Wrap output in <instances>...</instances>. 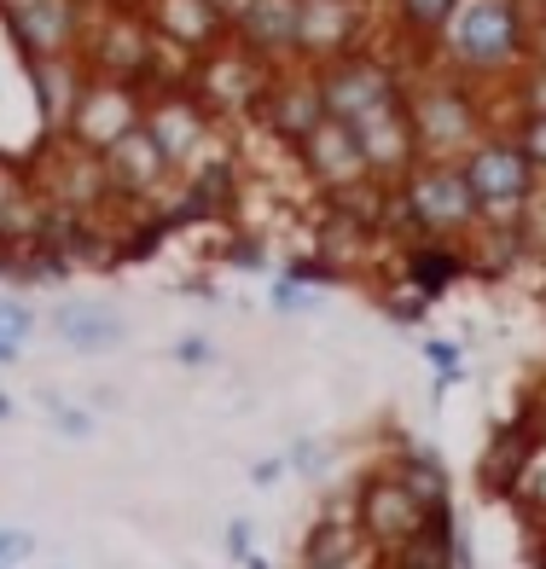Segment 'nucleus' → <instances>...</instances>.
Instances as JSON below:
<instances>
[{
	"instance_id": "nucleus-3",
	"label": "nucleus",
	"mask_w": 546,
	"mask_h": 569,
	"mask_svg": "<svg viewBox=\"0 0 546 569\" xmlns=\"http://www.w3.org/2000/svg\"><path fill=\"white\" fill-rule=\"evenodd\" d=\"M529 59V0H459L448 30L436 36V64L471 82L512 76Z\"/></svg>"
},
{
	"instance_id": "nucleus-1",
	"label": "nucleus",
	"mask_w": 546,
	"mask_h": 569,
	"mask_svg": "<svg viewBox=\"0 0 546 569\" xmlns=\"http://www.w3.org/2000/svg\"><path fill=\"white\" fill-rule=\"evenodd\" d=\"M483 203L471 192V180H465L459 163H441V158H419L396 187L384 198V239H465V232L477 227Z\"/></svg>"
},
{
	"instance_id": "nucleus-15",
	"label": "nucleus",
	"mask_w": 546,
	"mask_h": 569,
	"mask_svg": "<svg viewBox=\"0 0 546 569\" xmlns=\"http://www.w3.org/2000/svg\"><path fill=\"white\" fill-rule=\"evenodd\" d=\"M291 151H297V163H302L308 180H315L320 198L349 192V187H360V180H373V174H367V158H360L355 128H349L344 117H320Z\"/></svg>"
},
{
	"instance_id": "nucleus-30",
	"label": "nucleus",
	"mask_w": 546,
	"mask_h": 569,
	"mask_svg": "<svg viewBox=\"0 0 546 569\" xmlns=\"http://www.w3.org/2000/svg\"><path fill=\"white\" fill-rule=\"evenodd\" d=\"M506 99H512V117H546V64L524 59L506 76Z\"/></svg>"
},
{
	"instance_id": "nucleus-34",
	"label": "nucleus",
	"mask_w": 546,
	"mask_h": 569,
	"mask_svg": "<svg viewBox=\"0 0 546 569\" xmlns=\"http://www.w3.org/2000/svg\"><path fill=\"white\" fill-rule=\"evenodd\" d=\"M268 302H274V315H302V308L315 302V284H297L291 273H279L268 284Z\"/></svg>"
},
{
	"instance_id": "nucleus-2",
	"label": "nucleus",
	"mask_w": 546,
	"mask_h": 569,
	"mask_svg": "<svg viewBox=\"0 0 546 569\" xmlns=\"http://www.w3.org/2000/svg\"><path fill=\"white\" fill-rule=\"evenodd\" d=\"M407 117H413L419 158H441V163H459L465 151L494 128L483 88L471 82V76L448 70V64H430V70L407 76Z\"/></svg>"
},
{
	"instance_id": "nucleus-45",
	"label": "nucleus",
	"mask_w": 546,
	"mask_h": 569,
	"mask_svg": "<svg viewBox=\"0 0 546 569\" xmlns=\"http://www.w3.org/2000/svg\"><path fill=\"white\" fill-rule=\"evenodd\" d=\"M23 360V338H12V331H0V367H18Z\"/></svg>"
},
{
	"instance_id": "nucleus-27",
	"label": "nucleus",
	"mask_w": 546,
	"mask_h": 569,
	"mask_svg": "<svg viewBox=\"0 0 546 569\" xmlns=\"http://www.w3.org/2000/svg\"><path fill=\"white\" fill-rule=\"evenodd\" d=\"M389 471H396L430 511L454 506V477H448V465L436 459V448H413V442H407L401 453H389Z\"/></svg>"
},
{
	"instance_id": "nucleus-25",
	"label": "nucleus",
	"mask_w": 546,
	"mask_h": 569,
	"mask_svg": "<svg viewBox=\"0 0 546 569\" xmlns=\"http://www.w3.org/2000/svg\"><path fill=\"white\" fill-rule=\"evenodd\" d=\"M535 436H540V430H535L529 412H517L506 430H494V436H488V453H483V488H488V495H500V500H506V488H512V477H517V465L529 459Z\"/></svg>"
},
{
	"instance_id": "nucleus-43",
	"label": "nucleus",
	"mask_w": 546,
	"mask_h": 569,
	"mask_svg": "<svg viewBox=\"0 0 546 569\" xmlns=\"http://www.w3.org/2000/svg\"><path fill=\"white\" fill-rule=\"evenodd\" d=\"M227 558H250V523H245V517H232V523H227Z\"/></svg>"
},
{
	"instance_id": "nucleus-14",
	"label": "nucleus",
	"mask_w": 546,
	"mask_h": 569,
	"mask_svg": "<svg viewBox=\"0 0 546 569\" xmlns=\"http://www.w3.org/2000/svg\"><path fill=\"white\" fill-rule=\"evenodd\" d=\"M250 117L262 122L279 146H297L308 128L326 117V99H320V76H315V64H302V59L279 64V70L268 76V88H262V99H256V111H250Z\"/></svg>"
},
{
	"instance_id": "nucleus-12",
	"label": "nucleus",
	"mask_w": 546,
	"mask_h": 569,
	"mask_svg": "<svg viewBox=\"0 0 546 569\" xmlns=\"http://www.w3.org/2000/svg\"><path fill=\"white\" fill-rule=\"evenodd\" d=\"M99 163H106V180H111V198L117 203H135V210H158L175 187V163L163 158V146L140 128H128V134L99 151Z\"/></svg>"
},
{
	"instance_id": "nucleus-50",
	"label": "nucleus",
	"mask_w": 546,
	"mask_h": 569,
	"mask_svg": "<svg viewBox=\"0 0 546 569\" xmlns=\"http://www.w3.org/2000/svg\"><path fill=\"white\" fill-rule=\"evenodd\" d=\"M529 7H535V0H529Z\"/></svg>"
},
{
	"instance_id": "nucleus-13",
	"label": "nucleus",
	"mask_w": 546,
	"mask_h": 569,
	"mask_svg": "<svg viewBox=\"0 0 546 569\" xmlns=\"http://www.w3.org/2000/svg\"><path fill=\"white\" fill-rule=\"evenodd\" d=\"M373 41V0H302L297 12V59L331 64L344 53H360Z\"/></svg>"
},
{
	"instance_id": "nucleus-48",
	"label": "nucleus",
	"mask_w": 546,
	"mask_h": 569,
	"mask_svg": "<svg viewBox=\"0 0 546 569\" xmlns=\"http://www.w3.org/2000/svg\"><path fill=\"white\" fill-rule=\"evenodd\" d=\"M245 569H268V558H256V552H250V558H245Z\"/></svg>"
},
{
	"instance_id": "nucleus-42",
	"label": "nucleus",
	"mask_w": 546,
	"mask_h": 569,
	"mask_svg": "<svg viewBox=\"0 0 546 569\" xmlns=\"http://www.w3.org/2000/svg\"><path fill=\"white\" fill-rule=\"evenodd\" d=\"M285 471H291V459H279V453H274V459H256V465H250V482L268 488V482H279Z\"/></svg>"
},
{
	"instance_id": "nucleus-6",
	"label": "nucleus",
	"mask_w": 546,
	"mask_h": 569,
	"mask_svg": "<svg viewBox=\"0 0 546 569\" xmlns=\"http://www.w3.org/2000/svg\"><path fill=\"white\" fill-rule=\"evenodd\" d=\"M320 76V99H326V117H367L378 106H389V99L407 93V70L396 59H384L378 47H360V53H344L331 64H315Z\"/></svg>"
},
{
	"instance_id": "nucleus-41",
	"label": "nucleus",
	"mask_w": 546,
	"mask_h": 569,
	"mask_svg": "<svg viewBox=\"0 0 546 569\" xmlns=\"http://www.w3.org/2000/svg\"><path fill=\"white\" fill-rule=\"evenodd\" d=\"M23 187H30V180H23V169H18L12 158H0V210H7V203H12Z\"/></svg>"
},
{
	"instance_id": "nucleus-46",
	"label": "nucleus",
	"mask_w": 546,
	"mask_h": 569,
	"mask_svg": "<svg viewBox=\"0 0 546 569\" xmlns=\"http://www.w3.org/2000/svg\"><path fill=\"white\" fill-rule=\"evenodd\" d=\"M245 7H250V0H216V12L227 18V30H232V23H239V18H245Z\"/></svg>"
},
{
	"instance_id": "nucleus-44",
	"label": "nucleus",
	"mask_w": 546,
	"mask_h": 569,
	"mask_svg": "<svg viewBox=\"0 0 546 569\" xmlns=\"http://www.w3.org/2000/svg\"><path fill=\"white\" fill-rule=\"evenodd\" d=\"M320 465H326V453H320L315 442H297V448H291V471H302V477H315Z\"/></svg>"
},
{
	"instance_id": "nucleus-16",
	"label": "nucleus",
	"mask_w": 546,
	"mask_h": 569,
	"mask_svg": "<svg viewBox=\"0 0 546 569\" xmlns=\"http://www.w3.org/2000/svg\"><path fill=\"white\" fill-rule=\"evenodd\" d=\"M88 12H93L88 0H23L0 18H7L23 59H47V53H82Z\"/></svg>"
},
{
	"instance_id": "nucleus-10",
	"label": "nucleus",
	"mask_w": 546,
	"mask_h": 569,
	"mask_svg": "<svg viewBox=\"0 0 546 569\" xmlns=\"http://www.w3.org/2000/svg\"><path fill=\"white\" fill-rule=\"evenodd\" d=\"M430 517L436 511L413 495V488L389 471V465H378V471L355 488V523H360V535H367L378 552H396L401 540H413V535L430 523Z\"/></svg>"
},
{
	"instance_id": "nucleus-20",
	"label": "nucleus",
	"mask_w": 546,
	"mask_h": 569,
	"mask_svg": "<svg viewBox=\"0 0 546 569\" xmlns=\"http://www.w3.org/2000/svg\"><path fill=\"white\" fill-rule=\"evenodd\" d=\"M297 12H302V0H250L245 18L232 23V41L250 47L268 64H291L297 59Z\"/></svg>"
},
{
	"instance_id": "nucleus-49",
	"label": "nucleus",
	"mask_w": 546,
	"mask_h": 569,
	"mask_svg": "<svg viewBox=\"0 0 546 569\" xmlns=\"http://www.w3.org/2000/svg\"><path fill=\"white\" fill-rule=\"evenodd\" d=\"M535 569H546V535H540V552H535Z\"/></svg>"
},
{
	"instance_id": "nucleus-28",
	"label": "nucleus",
	"mask_w": 546,
	"mask_h": 569,
	"mask_svg": "<svg viewBox=\"0 0 546 569\" xmlns=\"http://www.w3.org/2000/svg\"><path fill=\"white\" fill-rule=\"evenodd\" d=\"M506 500L524 511V523H535V529L546 535V436H535V448H529L524 465H517Z\"/></svg>"
},
{
	"instance_id": "nucleus-40",
	"label": "nucleus",
	"mask_w": 546,
	"mask_h": 569,
	"mask_svg": "<svg viewBox=\"0 0 546 569\" xmlns=\"http://www.w3.org/2000/svg\"><path fill=\"white\" fill-rule=\"evenodd\" d=\"M529 59L546 64V0H535V7H529Z\"/></svg>"
},
{
	"instance_id": "nucleus-35",
	"label": "nucleus",
	"mask_w": 546,
	"mask_h": 569,
	"mask_svg": "<svg viewBox=\"0 0 546 569\" xmlns=\"http://www.w3.org/2000/svg\"><path fill=\"white\" fill-rule=\"evenodd\" d=\"M425 360H430V372H436L441 390H448L454 378H465V355H459V343H425Z\"/></svg>"
},
{
	"instance_id": "nucleus-5",
	"label": "nucleus",
	"mask_w": 546,
	"mask_h": 569,
	"mask_svg": "<svg viewBox=\"0 0 546 569\" xmlns=\"http://www.w3.org/2000/svg\"><path fill=\"white\" fill-rule=\"evenodd\" d=\"M82 64L93 76H117V82H151V70H158V30L146 23L140 7H111L88 12V30H82Z\"/></svg>"
},
{
	"instance_id": "nucleus-11",
	"label": "nucleus",
	"mask_w": 546,
	"mask_h": 569,
	"mask_svg": "<svg viewBox=\"0 0 546 569\" xmlns=\"http://www.w3.org/2000/svg\"><path fill=\"white\" fill-rule=\"evenodd\" d=\"M36 187L47 192L53 210H76V216H99V210H111V203H117L99 151L70 146L64 134H53V146H47V158L36 169Z\"/></svg>"
},
{
	"instance_id": "nucleus-18",
	"label": "nucleus",
	"mask_w": 546,
	"mask_h": 569,
	"mask_svg": "<svg viewBox=\"0 0 546 569\" xmlns=\"http://www.w3.org/2000/svg\"><path fill=\"white\" fill-rule=\"evenodd\" d=\"M140 12H146L151 30H158V41L180 47V53H192V59H203L210 47H221L232 36L227 18L216 12V0H140Z\"/></svg>"
},
{
	"instance_id": "nucleus-23",
	"label": "nucleus",
	"mask_w": 546,
	"mask_h": 569,
	"mask_svg": "<svg viewBox=\"0 0 546 569\" xmlns=\"http://www.w3.org/2000/svg\"><path fill=\"white\" fill-rule=\"evenodd\" d=\"M465 273V250L459 239H407L401 244V279L407 284H419L425 297H441L448 284H459Z\"/></svg>"
},
{
	"instance_id": "nucleus-33",
	"label": "nucleus",
	"mask_w": 546,
	"mask_h": 569,
	"mask_svg": "<svg viewBox=\"0 0 546 569\" xmlns=\"http://www.w3.org/2000/svg\"><path fill=\"white\" fill-rule=\"evenodd\" d=\"M436 297H425L419 291V284H396V291H384V308H389V320H396V326H413V320H425V308H430Z\"/></svg>"
},
{
	"instance_id": "nucleus-32",
	"label": "nucleus",
	"mask_w": 546,
	"mask_h": 569,
	"mask_svg": "<svg viewBox=\"0 0 546 569\" xmlns=\"http://www.w3.org/2000/svg\"><path fill=\"white\" fill-rule=\"evenodd\" d=\"M41 412L47 419H53V430H64V436H76V442H82V436L93 430V419H88V407H70L59 390H47L41 396Z\"/></svg>"
},
{
	"instance_id": "nucleus-4",
	"label": "nucleus",
	"mask_w": 546,
	"mask_h": 569,
	"mask_svg": "<svg viewBox=\"0 0 546 569\" xmlns=\"http://www.w3.org/2000/svg\"><path fill=\"white\" fill-rule=\"evenodd\" d=\"M459 169H465V180H471V192H477L488 221H524L529 198L540 187V174H535V163L524 158V151H517L512 128H488V134L459 158Z\"/></svg>"
},
{
	"instance_id": "nucleus-8",
	"label": "nucleus",
	"mask_w": 546,
	"mask_h": 569,
	"mask_svg": "<svg viewBox=\"0 0 546 569\" xmlns=\"http://www.w3.org/2000/svg\"><path fill=\"white\" fill-rule=\"evenodd\" d=\"M140 117H146V88L140 82H117V76L88 70V82L70 106L64 140L82 146V151H111L128 128H140Z\"/></svg>"
},
{
	"instance_id": "nucleus-31",
	"label": "nucleus",
	"mask_w": 546,
	"mask_h": 569,
	"mask_svg": "<svg viewBox=\"0 0 546 569\" xmlns=\"http://www.w3.org/2000/svg\"><path fill=\"white\" fill-rule=\"evenodd\" d=\"M512 140L535 163V174L546 180V117H512Z\"/></svg>"
},
{
	"instance_id": "nucleus-7",
	"label": "nucleus",
	"mask_w": 546,
	"mask_h": 569,
	"mask_svg": "<svg viewBox=\"0 0 546 569\" xmlns=\"http://www.w3.org/2000/svg\"><path fill=\"white\" fill-rule=\"evenodd\" d=\"M140 122H146V134L163 146V158L175 163V174L221 151L216 146V111L203 106L192 88H151Z\"/></svg>"
},
{
	"instance_id": "nucleus-22",
	"label": "nucleus",
	"mask_w": 546,
	"mask_h": 569,
	"mask_svg": "<svg viewBox=\"0 0 546 569\" xmlns=\"http://www.w3.org/2000/svg\"><path fill=\"white\" fill-rule=\"evenodd\" d=\"M465 250V268L483 273V279H506L529 262V244H524V221H488L477 216V227L459 239Z\"/></svg>"
},
{
	"instance_id": "nucleus-38",
	"label": "nucleus",
	"mask_w": 546,
	"mask_h": 569,
	"mask_svg": "<svg viewBox=\"0 0 546 569\" xmlns=\"http://www.w3.org/2000/svg\"><path fill=\"white\" fill-rule=\"evenodd\" d=\"M175 360H180V367H210V360H216V343L192 331V338H180V343H175Z\"/></svg>"
},
{
	"instance_id": "nucleus-36",
	"label": "nucleus",
	"mask_w": 546,
	"mask_h": 569,
	"mask_svg": "<svg viewBox=\"0 0 546 569\" xmlns=\"http://www.w3.org/2000/svg\"><path fill=\"white\" fill-rule=\"evenodd\" d=\"M0 331H12V338H30L36 331V308L23 297H0Z\"/></svg>"
},
{
	"instance_id": "nucleus-39",
	"label": "nucleus",
	"mask_w": 546,
	"mask_h": 569,
	"mask_svg": "<svg viewBox=\"0 0 546 569\" xmlns=\"http://www.w3.org/2000/svg\"><path fill=\"white\" fill-rule=\"evenodd\" d=\"M454 569H477V552H471V523L454 517Z\"/></svg>"
},
{
	"instance_id": "nucleus-17",
	"label": "nucleus",
	"mask_w": 546,
	"mask_h": 569,
	"mask_svg": "<svg viewBox=\"0 0 546 569\" xmlns=\"http://www.w3.org/2000/svg\"><path fill=\"white\" fill-rule=\"evenodd\" d=\"M355 140H360V158H367V174L396 187V180L419 163V140H413V117H407V93L389 99V106L355 117Z\"/></svg>"
},
{
	"instance_id": "nucleus-26",
	"label": "nucleus",
	"mask_w": 546,
	"mask_h": 569,
	"mask_svg": "<svg viewBox=\"0 0 546 569\" xmlns=\"http://www.w3.org/2000/svg\"><path fill=\"white\" fill-rule=\"evenodd\" d=\"M384 569H454V506H441L413 540L384 552Z\"/></svg>"
},
{
	"instance_id": "nucleus-29",
	"label": "nucleus",
	"mask_w": 546,
	"mask_h": 569,
	"mask_svg": "<svg viewBox=\"0 0 546 569\" xmlns=\"http://www.w3.org/2000/svg\"><path fill=\"white\" fill-rule=\"evenodd\" d=\"M459 12V0H389V18L413 47H436V36L448 30V18Z\"/></svg>"
},
{
	"instance_id": "nucleus-19",
	"label": "nucleus",
	"mask_w": 546,
	"mask_h": 569,
	"mask_svg": "<svg viewBox=\"0 0 546 569\" xmlns=\"http://www.w3.org/2000/svg\"><path fill=\"white\" fill-rule=\"evenodd\" d=\"M302 569H384V552L360 535L355 511H320L302 540Z\"/></svg>"
},
{
	"instance_id": "nucleus-9",
	"label": "nucleus",
	"mask_w": 546,
	"mask_h": 569,
	"mask_svg": "<svg viewBox=\"0 0 546 569\" xmlns=\"http://www.w3.org/2000/svg\"><path fill=\"white\" fill-rule=\"evenodd\" d=\"M274 70H279V64L256 59L250 47H239V41L227 36L221 47H210V53L192 64V93H198L216 117H250Z\"/></svg>"
},
{
	"instance_id": "nucleus-21",
	"label": "nucleus",
	"mask_w": 546,
	"mask_h": 569,
	"mask_svg": "<svg viewBox=\"0 0 546 569\" xmlns=\"http://www.w3.org/2000/svg\"><path fill=\"white\" fill-rule=\"evenodd\" d=\"M30 82H36L41 128H47V134H64L70 106H76V93H82V82H88L82 53H47V59H30Z\"/></svg>"
},
{
	"instance_id": "nucleus-37",
	"label": "nucleus",
	"mask_w": 546,
	"mask_h": 569,
	"mask_svg": "<svg viewBox=\"0 0 546 569\" xmlns=\"http://www.w3.org/2000/svg\"><path fill=\"white\" fill-rule=\"evenodd\" d=\"M36 547H41V540H36L30 529H0V569H12V563H23V558H36Z\"/></svg>"
},
{
	"instance_id": "nucleus-24",
	"label": "nucleus",
	"mask_w": 546,
	"mask_h": 569,
	"mask_svg": "<svg viewBox=\"0 0 546 569\" xmlns=\"http://www.w3.org/2000/svg\"><path fill=\"white\" fill-rule=\"evenodd\" d=\"M53 331L70 349H82V355H106V349L122 343V320L111 315V308H93V302H59L53 308Z\"/></svg>"
},
{
	"instance_id": "nucleus-47",
	"label": "nucleus",
	"mask_w": 546,
	"mask_h": 569,
	"mask_svg": "<svg viewBox=\"0 0 546 569\" xmlns=\"http://www.w3.org/2000/svg\"><path fill=\"white\" fill-rule=\"evenodd\" d=\"M12 412H18V407H12V396H0V419H12Z\"/></svg>"
}]
</instances>
